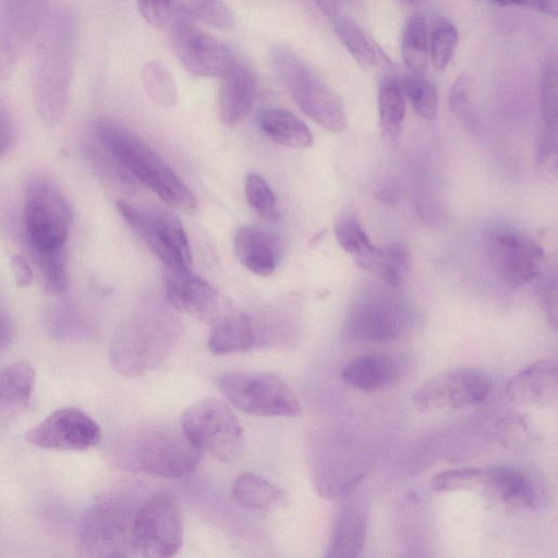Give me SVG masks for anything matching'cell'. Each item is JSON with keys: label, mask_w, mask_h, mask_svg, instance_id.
Returning <instances> with one entry per match:
<instances>
[{"label": "cell", "mask_w": 558, "mask_h": 558, "mask_svg": "<svg viewBox=\"0 0 558 558\" xmlns=\"http://www.w3.org/2000/svg\"><path fill=\"white\" fill-rule=\"evenodd\" d=\"M95 133L109 157L162 202L184 213L195 211L197 199L193 192L140 136L124 125L106 119L97 121Z\"/></svg>", "instance_id": "cell-1"}, {"label": "cell", "mask_w": 558, "mask_h": 558, "mask_svg": "<svg viewBox=\"0 0 558 558\" xmlns=\"http://www.w3.org/2000/svg\"><path fill=\"white\" fill-rule=\"evenodd\" d=\"M137 507L119 494H107L95 499L81 520L75 554L78 557L135 555L133 531Z\"/></svg>", "instance_id": "cell-2"}, {"label": "cell", "mask_w": 558, "mask_h": 558, "mask_svg": "<svg viewBox=\"0 0 558 558\" xmlns=\"http://www.w3.org/2000/svg\"><path fill=\"white\" fill-rule=\"evenodd\" d=\"M177 341L175 326L168 317L141 315L120 327L110 345L113 368L135 377L159 366Z\"/></svg>", "instance_id": "cell-3"}, {"label": "cell", "mask_w": 558, "mask_h": 558, "mask_svg": "<svg viewBox=\"0 0 558 558\" xmlns=\"http://www.w3.org/2000/svg\"><path fill=\"white\" fill-rule=\"evenodd\" d=\"M275 71L300 109L322 128L342 132L347 116L341 98L325 85L290 49L272 52Z\"/></svg>", "instance_id": "cell-4"}, {"label": "cell", "mask_w": 558, "mask_h": 558, "mask_svg": "<svg viewBox=\"0 0 558 558\" xmlns=\"http://www.w3.org/2000/svg\"><path fill=\"white\" fill-rule=\"evenodd\" d=\"M219 389L239 410L259 416L294 417L302 413L292 388L276 374L233 371L221 375Z\"/></svg>", "instance_id": "cell-5"}, {"label": "cell", "mask_w": 558, "mask_h": 558, "mask_svg": "<svg viewBox=\"0 0 558 558\" xmlns=\"http://www.w3.org/2000/svg\"><path fill=\"white\" fill-rule=\"evenodd\" d=\"M181 426L199 452L221 462L233 461L243 451L242 426L232 409L217 398H206L189 407L182 415Z\"/></svg>", "instance_id": "cell-6"}, {"label": "cell", "mask_w": 558, "mask_h": 558, "mask_svg": "<svg viewBox=\"0 0 558 558\" xmlns=\"http://www.w3.org/2000/svg\"><path fill=\"white\" fill-rule=\"evenodd\" d=\"M116 207L167 270L192 271L193 260L187 236L174 214L154 206L136 207L123 199H118Z\"/></svg>", "instance_id": "cell-7"}, {"label": "cell", "mask_w": 558, "mask_h": 558, "mask_svg": "<svg viewBox=\"0 0 558 558\" xmlns=\"http://www.w3.org/2000/svg\"><path fill=\"white\" fill-rule=\"evenodd\" d=\"M182 543V512L172 493H157L137 507L133 531L135 555L171 557Z\"/></svg>", "instance_id": "cell-8"}, {"label": "cell", "mask_w": 558, "mask_h": 558, "mask_svg": "<svg viewBox=\"0 0 558 558\" xmlns=\"http://www.w3.org/2000/svg\"><path fill=\"white\" fill-rule=\"evenodd\" d=\"M24 223L35 254L65 248L71 226L66 198L52 184L34 182L26 193Z\"/></svg>", "instance_id": "cell-9"}, {"label": "cell", "mask_w": 558, "mask_h": 558, "mask_svg": "<svg viewBox=\"0 0 558 558\" xmlns=\"http://www.w3.org/2000/svg\"><path fill=\"white\" fill-rule=\"evenodd\" d=\"M201 452L183 430L150 427L135 440L133 459L137 469L163 478H180L195 470Z\"/></svg>", "instance_id": "cell-10"}, {"label": "cell", "mask_w": 558, "mask_h": 558, "mask_svg": "<svg viewBox=\"0 0 558 558\" xmlns=\"http://www.w3.org/2000/svg\"><path fill=\"white\" fill-rule=\"evenodd\" d=\"M170 38L180 63L196 76L222 78L236 62L228 46L182 12L172 20Z\"/></svg>", "instance_id": "cell-11"}, {"label": "cell", "mask_w": 558, "mask_h": 558, "mask_svg": "<svg viewBox=\"0 0 558 558\" xmlns=\"http://www.w3.org/2000/svg\"><path fill=\"white\" fill-rule=\"evenodd\" d=\"M485 251L495 274L510 287L541 276L543 248L521 231L505 227L490 230L485 238Z\"/></svg>", "instance_id": "cell-12"}, {"label": "cell", "mask_w": 558, "mask_h": 558, "mask_svg": "<svg viewBox=\"0 0 558 558\" xmlns=\"http://www.w3.org/2000/svg\"><path fill=\"white\" fill-rule=\"evenodd\" d=\"M492 387L488 374L461 367L427 379L413 393V405L421 412L459 410L486 399Z\"/></svg>", "instance_id": "cell-13"}, {"label": "cell", "mask_w": 558, "mask_h": 558, "mask_svg": "<svg viewBox=\"0 0 558 558\" xmlns=\"http://www.w3.org/2000/svg\"><path fill=\"white\" fill-rule=\"evenodd\" d=\"M408 322V308L398 296L374 291L353 304L347 317L345 333L361 342L384 343L398 338Z\"/></svg>", "instance_id": "cell-14"}, {"label": "cell", "mask_w": 558, "mask_h": 558, "mask_svg": "<svg viewBox=\"0 0 558 558\" xmlns=\"http://www.w3.org/2000/svg\"><path fill=\"white\" fill-rule=\"evenodd\" d=\"M102 438L99 425L75 408H62L50 413L25 435L28 444L47 450L84 451L97 446Z\"/></svg>", "instance_id": "cell-15"}, {"label": "cell", "mask_w": 558, "mask_h": 558, "mask_svg": "<svg viewBox=\"0 0 558 558\" xmlns=\"http://www.w3.org/2000/svg\"><path fill=\"white\" fill-rule=\"evenodd\" d=\"M166 296L178 312L203 323H215L222 313L221 295L210 283L190 272L167 270Z\"/></svg>", "instance_id": "cell-16"}, {"label": "cell", "mask_w": 558, "mask_h": 558, "mask_svg": "<svg viewBox=\"0 0 558 558\" xmlns=\"http://www.w3.org/2000/svg\"><path fill=\"white\" fill-rule=\"evenodd\" d=\"M508 397L515 402L550 407L558 398L556 362L541 360L514 375L506 387Z\"/></svg>", "instance_id": "cell-17"}, {"label": "cell", "mask_w": 558, "mask_h": 558, "mask_svg": "<svg viewBox=\"0 0 558 558\" xmlns=\"http://www.w3.org/2000/svg\"><path fill=\"white\" fill-rule=\"evenodd\" d=\"M257 95V80L253 70L236 60L222 77L218 97V114L227 126L236 125L251 110Z\"/></svg>", "instance_id": "cell-18"}, {"label": "cell", "mask_w": 558, "mask_h": 558, "mask_svg": "<svg viewBox=\"0 0 558 558\" xmlns=\"http://www.w3.org/2000/svg\"><path fill=\"white\" fill-rule=\"evenodd\" d=\"M35 369L17 361L0 371V428L14 423L26 410L35 386Z\"/></svg>", "instance_id": "cell-19"}, {"label": "cell", "mask_w": 558, "mask_h": 558, "mask_svg": "<svg viewBox=\"0 0 558 558\" xmlns=\"http://www.w3.org/2000/svg\"><path fill=\"white\" fill-rule=\"evenodd\" d=\"M233 248L239 262L255 275L269 276L276 269L279 248L275 238L264 229L241 227L234 235Z\"/></svg>", "instance_id": "cell-20"}, {"label": "cell", "mask_w": 558, "mask_h": 558, "mask_svg": "<svg viewBox=\"0 0 558 558\" xmlns=\"http://www.w3.org/2000/svg\"><path fill=\"white\" fill-rule=\"evenodd\" d=\"M483 488L505 504L534 507L537 489L531 475L513 466H495L485 470Z\"/></svg>", "instance_id": "cell-21"}, {"label": "cell", "mask_w": 558, "mask_h": 558, "mask_svg": "<svg viewBox=\"0 0 558 558\" xmlns=\"http://www.w3.org/2000/svg\"><path fill=\"white\" fill-rule=\"evenodd\" d=\"M400 375L397 362L387 354L361 355L345 365L342 377L362 391H375L390 386Z\"/></svg>", "instance_id": "cell-22"}, {"label": "cell", "mask_w": 558, "mask_h": 558, "mask_svg": "<svg viewBox=\"0 0 558 558\" xmlns=\"http://www.w3.org/2000/svg\"><path fill=\"white\" fill-rule=\"evenodd\" d=\"M255 339L252 319L244 313L229 312L213 323L208 348L215 355H226L251 349Z\"/></svg>", "instance_id": "cell-23"}, {"label": "cell", "mask_w": 558, "mask_h": 558, "mask_svg": "<svg viewBox=\"0 0 558 558\" xmlns=\"http://www.w3.org/2000/svg\"><path fill=\"white\" fill-rule=\"evenodd\" d=\"M333 29L347 51L363 70L390 69L391 61L361 26L347 17H336Z\"/></svg>", "instance_id": "cell-24"}, {"label": "cell", "mask_w": 558, "mask_h": 558, "mask_svg": "<svg viewBox=\"0 0 558 558\" xmlns=\"http://www.w3.org/2000/svg\"><path fill=\"white\" fill-rule=\"evenodd\" d=\"M262 131L275 143L290 147L303 148L313 143L307 125L289 110L271 108L258 116Z\"/></svg>", "instance_id": "cell-25"}, {"label": "cell", "mask_w": 558, "mask_h": 558, "mask_svg": "<svg viewBox=\"0 0 558 558\" xmlns=\"http://www.w3.org/2000/svg\"><path fill=\"white\" fill-rule=\"evenodd\" d=\"M366 517L356 506H350L341 513L328 547L327 557H357L365 543Z\"/></svg>", "instance_id": "cell-26"}, {"label": "cell", "mask_w": 558, "mask_h": 558, "mask_svg": "<svg viewBox=\"0 0 558 558\" xmlns=\"http://www.w3.org/2000/svg\"><path fill=\"white\" fill-rule=\"evenodd\" d=\"M234 501L246 509L256 511L274 510L283 501V492L254 473H242L232 485Z\"/></svg>", "instance_id": "cell-27"}, {"label": "cell", "mask_w": 558, "mask_h": 558, "mask_svg": "<svg viewBox=\"0 0 558 558\" xmlns=\"http://www.w3.org/2000/svg\"><path fill=\"white\" fill-rule=\"evenodd\" d=\"M405 97L401 82L385 76L378 88V117L381 137L388 141L397 138L405 118Z\"/></svg>", "instance_id": "cell-28"}, {"label": "cell", "mask_w": 558, "mask_h": 558, "mask_svg": "<svg viewBox=\"0 0 558 558\" xmlns=\"http://www.w3.org/2000/svg\"><path fill=\"white\" fill-rule=\"evenodd\" d=\"M335 234L340 246L356 257L360 267L372 270L379 248L373 244L355 216L341 217L336 222Z\"/></svg>", "instance_id": "cell-29"}, {"label": "cell", "mask_w": 558, "mask_h": 558, "mask_svg": "<svg viewBox=\"0 0 558 558\" xmlns=\"http://www.w3.org/2000/svg\"><path fill=\"white\" fill-rule=\"evenodd\" d=\"M401 54L409 73L426 75L428 62V28L421 14L412 15L403 29Z\"/></svg>", "instance_id": "cell-30"}, {"label": "cell", "mask_w": 558, "mask_h": 558, "mask_svg": "<svg viewBox=\"0 0 558 558\" xmlns=\"http://www.w3.org/2000/svg\"><path fill=\"white\" fill-rule=\"evenodd\" d=\"M142 81L150 99L163 108L178 102V88L169 69L159 61H150L142 71Z\"/></svg>", "instance_id": "cell-31"}, {"label": "cell", "mask_w": 558, "mask_h": 558, "mask_svg": "<svg viewBox=\"0 0 558 558\" xmlns=\"http://www.w3.org/2000/svg\"><path fill=\"white\" fill-rule=\"evenodd\" d=\"M401 86L415 113L422 119L432 120L437 112V92L426 75L409 73Z\"/></svg>", "instance_id": "cell-32"}, {"label": "cell", "mask_w": 558, "mask_h": 558, "mask_svg": "<svg viewBox=\"0 0 558 558\" xmlns=\"http://www.w3.org/2000/svg\"><path fill=\"white\" fill-rule=\"evenodd\" d=\"M459 39L456 26L446 19L438 20L428 35V54L435 70L445 71L451 61Z\"/></svg>", "instance_id": "cell-33"}, {"label": "cell", "mask_w": 558, "mask_h": 558, "mask_svg": "<svg viewBox=\"0 0 558 558\" xmlns=\"http://www.w3.org/2000/svg\"><path fill=\"white\" fill-rule=\"evenodd\" d=\"M410 267L408 251L398 243L379 248L373 264V270L379 272L380 278L390 288L399 287L404 280Z\"/></svg>", "instance_id": "cell-34"}, {"label": "cell", "mask_w": 558, "mask_h": 558, "mask_svg": "<svg viewBox=\"0 0 558 558\" xmlns=\"http://www.w3.org/2000/svg\"><path fill=\"white\" fill-rule=\"evenodd\" d=\"M35 255L47 293L54 296L63 294L69 284L66 247Z\"/></svg>", "instance_id": "cell-35"}, {"label": "cell", "mask_w": 558, "mask_h": 558, "mask_svg": "<svg viewBox=\"0 0 558 558\" xmlns=\"http://www.w3.org/2000/svg\"><path fill=\"white\" fill-rule=\"evenodd\" d=\"M180 12L219 29H231L234 16L222 0H181Z\"/></svg>", "instance_id": "cell-36"}, {"label": "cell", "mask_w": 558, "mask_h": 558, "mask_svg": "<svg viewBox=\"0 0 558 558\" xmlns=\"http://www.w3.org/2000/svg\"><path fill=\"white\" fill-rule=\"evenodd\" d=\"M245 197L256 215L265 221H277L276 196L267 181L258 173L247 174L244 183Z\"/></svg>", "instance_id": "cell-37"}, {"label": "cell", "mask_w": 558, "mask_h": 558, "mask_svg": "<svg viewBox=\"0 0 558 558\" xmlns=\"http://www.w3.org/2000/svg\"><path fill=\"white\" fill-rule=\"evenodd\" d=\"M541 111L545 130L556 132L558 120V84L556 64H544L541 76Z\"/></svg>", "instance_id": "cell-38"}, {"label": "cell", "mask_w": 558, "mask_h": 558, "mask_svg": "<svg viewBox=\"0 0 558 558\" xmlns=\"http://www.w3.org/2000/svg\"><path fill=\"white\" fill-rule=\"evenodd\" d=\"M485 470L461 468L438 473L432 480V487L438 492L475 489L484 486Z\"/></svg>", "instance_id": "cell-39"}, {"label": "cell", "mask_w": 558, "mask_h": 558, "mask_svg": "<svg viewBox=\"0 0 558 558\" xmlns=\"http://www.w3.org/2000/svg\"><path fill=\"white\" fill-rule=\"evenodd\" d=\"M471 80L468 72H461L449 90V106L454 116L468 128L473 126L474 116L470 100Z\"/></svg>", "instance_id": "cell-40"}, {"label": "cell", "mask_w": 558, "mask_h": 558, "mask_svg": "<svg viewBox=\"0 0 558 558\" xmlns=\"http://www.w3.org/2000/svg\"><path fill=\"white\" fill-rule=\"evenodd\" d=\"M539 305L554 329L557 327V281L553 276L543 277L536 286Z\"/></svg>", "instance_id": "cell-41"}, {"label": "cell", "mask_w": 558, "mask_h": 558, "mask_svg": "<svg viewBox=\"0 0 558 558\" xmlns=\"http://www.w3.org/2000/svg\"><path fill=\"white\" fill-rule=\"evenodd\" d=\"M142 17L150 25L160 28L170 15L171 0H136Z\"/></svg>", "instance_id": "cell-42"}, {"label": "cell", "mask_w": 558, "mask_h": 558, "mask_svg": "<svg viewBox=\"0 0 558 558\" xmlns=\"http://www.w3.org/2000/svg\"><path fill=\"white\" fill-rule=\"evenodd\" d=\"M16 129L9 110L0 104V156L8 154L14 146Z\"/></svg>", "instance_id": "cell-43"}, {"label": "cell", "mask_w": 558, "mask_h": 558, "mask_svg": "<svg viewBox=\"0 0 558 558\" xmlns=\"http://www.w3.org/2000/svg\"><path fill=\"white\" fill-rule=\"evenodd\" d=\"M498 5H517L556 17L558 0H492Z\"/></svg>", "instance_id": "cell-44"}, {"label": "cell", "mask_w": 558, "mask_h": 558, "mask_svg": "<svg viewBox=\"0 0 558 558\" xmlns=\"http://www.w3.org/2000/svg\"><path fill=\"white\" fill-rule=\"evenodd\" d=\"M11 265L16 284L22 288L33 282V270L24 256L15 254L11 258Z\"/></svg>", "instance_id": "cell-45"}, {"label": "cell", "mask_w": 558, "mask_h": 558, "mask_svg": "<svg viewBox=\"0 0 558 558\" xmlns=\"http://www.w3.org/2000/svg\"><path fill=\"white\" fill-rule=\"evenodd\" d=\"M14 337V325L8 311L0 304V350L7 349Z\"/></svg>", "instance_id": "cell-46"}, {"label": "cell", "mask_w": 558, "mask_h": 558, "mask_svg": "<svg viewBox=\"0 0 558 558\" xmlns=\"http://www.w3.org/2000/svg\"><path fill=\"white\" fill-rule=\"evenodd\" d=\"M319 11L328 19L339 16V0H313Z\"/></svg>", "instance_id": "cell-47"}, {"label": "cell", "mask_w": 558, "mask_h": 558, "mask_svg": "<svg viewBox=\"0 0 558 558\" xmlns=\"http://www.w3.org/2000/svg\"><path fill=\"white\" fill-rule=\"evenodd\" d=\"M377 198L388 205H396L398 203V195L389 189L380 190L377 193Z\"/></svg>", "instance_id": "cell-48"}, {"label": "cell", "mask_w": 558, "mask_h": 558, "mask_svg": "<svg viewBox=\"0 0 558 558\" xmlns=\"http://www.w3.org/2000/svg\"><path fill=\"white\" fill-rule=\"evenodd\" d=\"M410 4L412 5H420L424 2V0H408Z\"/></svg>", "instance_id": "cell-49"}]
</instances>
